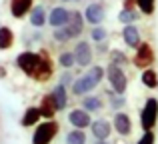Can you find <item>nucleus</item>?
Instances as JSON below:
<instances>
[{
	"instance_id": "obj_1",
	"label": "nucleus",
	"mask_w": 158,
	"mask_h": 144,
	"mask_svg": "<svg viewBox=\"0 0 158 144\" xmlns=\"http://www.w3.org/2000/svg\"><path fill=\"white\" fill-rule=\"evenodd\" d=\"M16 64L24 74L32 76L38 82H46L52 74V64L46 54H36V52H22L16 58Z\"/></svg>"
},
{
	"instance_id": "obj_2",
	"label": "nucleus",
	"mask_w": 158,
	"mask_h": 144,
	"mask_svg": "<svg viewBox=\"0 0 158 144\" xmlns=\"http://www.w3.org/2000/svg\"><path fill=\"white\" fill-rule=\"evenodd\" d=\"M158 120V100L156 98H148L146 104L142 108V114H140V122H142L144 130H152Z\"/></svg>"
},
{
	"instance_id": "obj_3",
	"label": "nucleus",
	"mask_w": 158,
	"mask_h": 144,
	"mask_svg": "<svg viewBox=\"0 0 158 144\" xmlns=\"http://www.w3.org/2000/svg\"><path fill=\"white\" fill-rule=\"evenodd\" d=\"M106 74H108V80H110L112 88H114L116 94H124V90H126L128 82H126V74H124V70L118 66V64L112 62L110 66L106 68Z\"/></svg>"
},
{
	"instance_id": "obj_4",
	"label": "nucleus",
	"mask_w": 158,
	"mask_h": 144,
	"mask_svg": "<svg viewBox=\"0 0 158 144\" xmlns=\"http://www.w3.org/2000/svg\"><path fill=\"white\" fill-rule=\"evenodd\" d=\"M56 122H44V124H40L38 128H36L34 136H32V144H50L52 138L56 136Z\"/></svg>"
},
{
	"instance_id": "obj_5",
	"label": "nucleus",
	"mask_w": 158,
	"mask_h": 144,
	"mask_svg": "<svg viewBox=\"0 0 158 144\" xmlns=\"http://www.w3.org/2000/svg\"><path fill=\"white\" fill-rule=\"evenodd\" d=\"M134 64L138 68H148L150 64H154V50H152L150 44H146V42L138 44V50H136V56H134Z\"/></svg>"
},
{
	"instance_id": "obj_6",
	"label": "nucleus",
	"mask_w": 158,
	"mask_h": 144,
	"mask_svg": "<svg viewBox=\"0 0 158 144\" xmlns=\"http://www.w3.org/2000/svg\"><path fill=\"white\" fill-rule=\"evenodd\" d=\"M74 58L80 66H88L92 62V48L88 46V42H78L76 50H74Z\"/></svg>"
},
{
	"instance_id": "obj_7",
	"label": "nucleus",
	"mask_w": 158,
	"mask_h": 144,
	"mask_svg": "<svg viewBox=\"0 0 158 144\" xmlns=\"http://www.w3.org/2000/svg\"><path fill=\"white\" fill-rule=\"evenodd\" d=\"M96 84H98V82L94 80L90 74H86V76L76 78V82L72 84V92L74 94H86V92H90V90H92Z\"/></svg>"
},
{
	"instance_id": "obj_8",
	"label": "nucleus",
	"mask_w": 158,
	"mask_h": 144,
	"mask_svg": "<svg viewBox=\"0 0 158 144\" xmlns=\"http://www.w3.org/2000/svg\"><path fill=\"white\" fill-rule=\"evenodd\" d=\"M64 26L68 28L70 36H78V34H82V28H84V18H82L80 12H70L68 22H66Z\"/></svg>"
},
{
	"instance_id": "obj_9",
	"label": "nucleus",
	"mask_w": 158,
	"mask_h": 144,
	"mask_svg": "<svg viewBox=\"0 0 158 144\" xmlns=\"http://www.w3.org/2000/svg\"><path fill=\"white\" fill-rule=\"evenodd\" d=\"M68 120L72 126H76V128H86V126H90V116L86 110H72V112L68 114Z\"/></svg>"
},
{
	"instance_id": "obj_10",
	"label": "nucleus",
	"mask_w": 158,
	"mask_h": 144,
	"mask_svg": "<svg viewBox=\"0 0 158 144\" xmlns=\"http://www.w3.org/2000/svg\"><path fill=\"white\" fill-rule=\"evenodd\" d=\"M68 16H70V12L66 10V8L58 6V8H54V10L50 12V16H48V22H50L54 28H58V26H64V24L68 22Z\"/></svg>"
},
{
	"instance_id": "obj_11",
	"label": "nucleus",
	"mask_w": 158,
	"mask_h": 144,
	"mask_svg": "<svg viewBox=\"0 0 158 144\" xmlns=\"http://www.w3.org/2000/svg\"><path fill=\"white\" fill-rule=\"evenodd\" d=\"M114 128L118 130V134L128 136V134L132 132V122H130V118H128L124 112H118V114L114 116Z\"/></svg>"
},
{
	"instance_id": "obj_12",
	"label": "nucleus",
	"mask_w": 158,
	"mask_h": 144,
	"mask_svg": "<svg viewBox=\"0 0 158 144\" xmlns=\"http://www.w3.org/2000/svg\"><path fill=\"white\" fill-rule=\"evenodd\" d=\"M86 20H88L90 24H100L102 20H104V8H102V4H90L88 8H86Z\"/></svg>"
},
{
	"instance_id": "obj_13",
	"label": "nucleus",
	"mask_w": 158,
	"mask_h": 144,
	"mask_svg": "<svg viewBox=\"0 0 158 144\" xmlns=\"http://www.w3.org/2000/svg\"><path fill=\"white\" fill-rule=\"evenodd\" d=\"M30 8H32V0H12L10 2V12L14 18H22Z\"/></svg>"
},
{
	"instance_id": "obj_14",
	"label": "nucleus",
	"mask_w": 158,
	"mask_h": 144,
	"mask_svg": "<svg viewBox=\"0 0 158 144\" xmlns=\"http://www.w3.org/2000/svg\"><path fill=\"white\" fill-rule=\"evenodd\" d=\"M40 116H44V118H52L54 114H56V102H54V98H52V94L50 96H44L42 98V102H40Z\"/></svg>"
},
{
	"instance_id": "obj_15",
	"label": "nucleus",
	"mask_w": 158,
	"mask_h": 144,
	"mask_svg": "<svg viewBox=\"0 0 158 144\" xmlns=\"http://www.w3.org/2000/svg\"><path fill=\"white\" fill-rule=\"evenodd\" d=\"M92 134L98 138V140H106L110 136V124L106 120H96L92 122Z\"/></svg>"
},
{
	"instance_id": "obj_16",
	"label": "nucleus",
	"mask_w": 158,
	"mask_h": 144,
	"mask_svg": "<svg viewBox=\"0 0 158 144\" xmlns=\"http://www.w3.org/2000/svg\"><path fill=\"white\" fill-rule=\"evenodd\" d=\"M52 98L54 102H56V108H66V104H68V96H66V86L64 84H58L56 88L52 90Z\"/></svg>"
},
{
	"instance_id": "obj_17",
	"label": "nucleus",
	"mask_w": 158,
	"mask_h": 144,
	"mask_svg": "<svg viewBox=\"0 0 158 144\" xmlns=\"http://www.w3.org/2000/svg\"><path fill=\"white\" fill-rule=\"evenodd\" d=\"M122 36H124V42H126L128 46H138L140 44V32L136 30L134 26H124Z\"/></svg>"
},
{
	"instance_id": "obj_18",
	"label": "nucleus",
	"mask_w": 158,
	"mask_h": 144,
	"mask_svg": "<svg viewBox=\"0 0 158 144\" xmlns=\"http://www.w3.org/2000/svg\"><path fill=\"white\" fill-rule=\"evenodd\" d=\"M46 10H44V6H36L32 8L30 12V22L32 26H44V22H46Z\"/></svg>"
},
{
	"instance_id": "obj_19",
	"label": "nucleus",
	"mask_w": 158,
	"mask_h": 144,
	"mask_svg": "<svg viewBox=\"0 0 158 144\" xmlns=\"http://www.w3.org/2000/svg\"><path fill=\"white\" fill-rule=\"evenodd\" d=\"M12 42H14V34H12L10 28L2 26L0 28V50H8V48L12 46Z\"/></svg>"
},
{
	"instance_id": "obj_20",
	"label": "nucleus",
	"mask_w": 158,
	"mask_h": 144,
	"mask_svg": "<svg viewBox=\"0 0 158 144\" xmlns=\"http://www.w3.org/2000/svg\"><path fill=\"white\" fill-rule=\"evenodd\" d=\"M38 118H40V110H38V108H28L26 112H24V116H22V126L34 124Z\"/></svg>"
},
{
	"instance_id": "obj_21",
	"label": "nucleus",
	"mask_w": 158,
	"mask_h": 144,
	"mask_svg": "<svg viewBox=\"0 0 158 144\" xmlns=\"http://www.w3.org/2000/svg\"><path fill=\"white\" fill-rule=\"evenodd\" d=\"M142 82H144V86H148V88H156L158 86V74L148 68V70H144V74H142Z\"/></svg>"
},
{
	"instance_id": "obj_22",
	"label": "nucleus",
	"mask_w": 158,
	"mask_h": 144,
	"mask_svg": "<svg viewBox=\"0 0 158 144\" xmlns=\"http://www.w3.org/2000/svg\"><path fill=\"white\" fill-rule=\"evenodd\" d=\"M84 142H86V136L82 130H72L66 136V144H84Z\"/></svg>"
},
{
	"instance_id": "obj_23",
	"label": "nucleus",
	"mask_w": 158,
	"mask_h": 144,
	"mask_svg": "<svg viewBox=\"0 0 158 144\" xmlns=\"http://www.w3.org/2000/svg\"><path fill=\"white\" fill-rule=\"evenodd\" d=\"M102 108V102L100 98L92 96V98H84V110H92V112H96V110Z\"/></svg>"
},
{
	"instance_id": "obj_24",
	"label": "nucleus",
	"mask_w": 158,
	"mask_h": 144,
	"mask_svg": "<svg viewBox=\"0 0 158 144\" xmlns=\"http://www.w3.org/2000/svg\"><path fill=\"white\" fill-rule=\"evenodd\" d=\"M120 22H124V24H130V22H134L136 18H138V16H136V12L132 10V8H124L122 12H120Z\"/></svg>"
},
{
	"instance_id": "obj_25",
	"label": "nucleus",
	"mask_w": 158,
	"mask_h": 144,
	"mask_svg": "<svg viewBox=\"0 0 158 144\" xmlns=\"http://www.w3.org/2000/svg\"><path fill=\"white\" fill-rule=\"evenodd\" d=\"M60 66L64 68H70L72 64H76V58H74V52H64V54H60Z\"/></svg>"
},
{
	"instance_id": "obj_26",
	"label": "nucleus",
	"mask_w": 158,
	"mask_h": 144,
	"mask_svg": "<svg viewBox=\"0 0 158 144\" xmlns=\"http://www.w3.org/2000/svg\"><path fill=\"white\" fill-rule=\"evenodd\" d=\"M54 38H56L58 42H66V40H70L72 36H70V32H68V28H66V26H58L56 32H54Z\"/></svg>"
},
{
	"instance_id": "obj_27",
	"label": "nucleus",
	"mask_w": 158,
	"mask_h": 144,
	"mask_svg": "<svg viewBox=\"0 0 158 144\" xmlns=\"http://www.w3.org/2000/svg\"><path fill=\"white\" fill-rule=\"evenodd\" d=\"M138 8L144 12V14H152L154 12V0H136Z\"/></svg>"
},
{
	"instance_id": "obj_28",
	"label": "nucleus",
	"mask_w": 158,
	"mask_h": 144,
	"mask_svg": "<svg viewBox=\"0 0 158 144\" xmlns=\"http://www.w3.org/2000/svg\"><path fill=\"white\" fill-rule=\"evenodd\" d=\"M88 74H90V76H92L96 82H100V80H102V76H104V70H102L100 66H92V70H90Z\"/></svg>"
},
{
	"instance_id": "obj_29",
	"label": "nucleus",
	"mask_w": 158,
	"mask_h": 144,
	"mask_svg": "<svg viewBox=\"0 0 158 144\" xmlns=\"http://www.w3.org/2000/svg\"><path fill=\"white\" fill-rule=\"evenodd\" d=\"M136 144H154V134H152V130H146V132H144V136L140 138Z\"/></svg>"
},
{
	"instance_id": "obj_30",
	"label": "nucleus",
	"mask_w": 158,
	"mask_h": 144,
	"mask_svg": "<svg viewBox=\"0 0 158 144\" xmlns=\"http://www.w3.org/2000/svg\"><path fill=\"white\" fill-rule=\"evenodd\" d=\"M104 38H106V30H104V28H94V30H92V40L102 42Z\"/></svg>"
},
{
	"instance_id": "obj_31",
	"label": "nucleus",
	"mask_w": 158,
	"mask_h": 144,
	"mask_svg": "<svg viewBox=\"0 0 158 144\" xmlns=\"http://www.w3.org/2000/svg\"><path fill=\"white\" fill-rule=\"evenodd\" d=\"M112 58H114V64H124L126 62V56L120 54V52H112Z\"/></svg>"
},
{
	"instance_id": "obj_32",
	"label": "nucleus",
	"mask_w": 158,
	"mask_h": 144,
	"mask_svg": "<svg viewBox=\"0 0 158 144\" xmlns=\"http://www.w3.org/2000/svg\"><path fill=\"white\" fill-rule=\"evenodd\" d=\"M124 104H126L124 96H120V98H114V100H112V106H114V108H120V106H124Z\"/></svg>"
},
{
	"instance_id": "obj_33",
	"label": "nucleus",
	"mask_w": 158,
	"mask_h": 144,
	"mask_svg": "<svg viewBox=\"0 0 158 144\" xmlns=\"http://www.w3.org/2000/svg\"><path fill=\"white\" fill-rule=\"evenodd\" d=\"M70 80H72V78H70V74H64V76H62V82H60V84H64V86H66Z\"/></svg>"
},
{
	"instance_id": "obj_34",
	"label": "nucleus",
	"mask_w": 158,
	"mask_h": 144,
	"mask_svg": "<svg viewBox=\"0 0 158 144\" xmlns=\"http://www.w3.org/2000/svg\"><path fill=\"white\" fill-rule=\"evenodd\" d=\"M96 144H108V142H106V140H98Z\"/></svg>"
},
{
	"instance_id": "obj_35",
	"label": "nucleus",
	"mask_w": 158,
	"mask_h": 144,
	"mask_svg": "<svg viewBox=\"0 0 158 144\" xmlns=\"http://www.w3.org/2000/svg\"><path fill=\"white\" fill-rule=\"evenodd\" d=\"M64 2H78V0H64Z\"/></svg>"
}]
</instances>
